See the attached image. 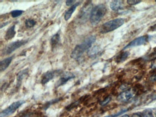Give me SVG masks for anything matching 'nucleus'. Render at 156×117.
I'll return each mask as SVG.
<instances>
[{
	"mask_svg": "<svg viewBox=\"0 0 156 117\" xmlns=\"http://www.w3.org/2000/svg\"><path fill=\"white\" fill-rule=\"evenodd\" d=\"M148 36L145 35L140 37L134 39L131 42H130V43H129L127 45L124 47L123 49V50H125V49H127L128 48L142 45L146 44L148 41Z\"/></svg>",
	"mask_w": 156,
	"mask_h": 117,
	"instance_id": "obj_5",
	"label": "nucleus"
},
{
	"mask_svg": "<svg viewBox=\"0 0 156 117\" xmlns=\"http://www.w3.org/2000/svg\"><path fill=\"white\" fill-rule=\"evenodd\" d=\"M60 73L59 70H53V71H47L46 73H44L42 76L41 82L42 84L44 85L50 80H52L57 74Z\"/></svg>",
	"mask_w": 156,
	"mask_h": 117,
	"instance_id": "obj_9",
	"label": "nucleus"
},
{
	"mask_svg": "<svg viewBox=\"0 0 156 117\" xmlns=\"http://www.w3.org/2000/svg\"><path fill=\"white\" fill-rule=\"evenodd\" d=\"M123 4V2L122 1H113L110 3V7L113 11H117L121 9Z\"/></svg>",
	"mask_w": 156,
	"mask_h": 117,
	"instance_id": "obj_14",
	"label": "nucleus"
},
{
	"mask_svg": "<svg viewBox=\"0 0 156 117\" xmlns=\"http://www.w3.org/2000/svg\"><path fill=\"white\" fill-rule=\"evenodd\" d=\"M107 12V8L105 5L99 4L92 9L90 14V21L93 25H97L103 18Z\"/></svg>",
	"mask_w": 156,
	"mask_h": 117,
	"instance_id": "obj_2",
	"label": "nucleus"
},
{
	"mask_svg": "<svg viewBox=\"0 0 156 117\" xmlns=\"http://www.w3.org/2000/svg\"><path fill=\"white\" fill-rule=\"evenodd\" d=\"M149 31H151V32L156 31V24L151 27L149 29Z\"/></svg>",
	"mask_w": 156,
	"mask_h": 117,
	"instance_id": "obj_26",
	"label": "nucleus"
},
{
	"mask_svg": "<svg viewBox=\"0 0 156 117\" xmlns=\"http://www.w3.org/2000/svg\"><path fill=\"white\" fill-rule=\"evenodd\" d=\"M89 2H87L80 10V12L78 14V17L79 20L82 21H85L87 19L88 16L90 18V14L92 12V5Z\"/></svg>",
	"mask_w": 156,
	"mask_h": 117,
	"instance_id": "obj_6",
	"label": "nucleus"
},
{
	"mask_svg": "<svg viewBox=\"0 0 156 117\" xmlns=\"http://www.w3.org/2000/svg\"><path fill=\"white\" fill-rule=\"evenodd\" d=\"M143 117H154L153 116V113L152 111L149 110H147L144 111L143 112Z\"/></svg>",
	"mask_w": 156,
	"mask_h": 117,
	"instance_id": "obj_22",
	"label": "nucleus"
},
{
	"mask_svg": "<svg viewBox=\"0 0 156 117\" xmlns=\"http://www.w3.org/2000/svg\"><path fill=\"white\" fill-rule=\"evenodd\" d=\"M127 111V109L121 110L120 111L117 113H115V114H112V115H108V116H105V117H117L118 116H120L121 114L123 113H125Z\"/></svg>",
	"mask_w": 156,
	"mask_h": 117,
	"instance_id": "obj_20",
	"label": "nucleus"
},
{
	"mask_svg": "<svg viewBox=\"0 0 156 117\" xmlns=\"http://www.w3.org/2000/svg\"><path fill=\"white\" fill-rule=\"evenodd\" d=\"M121 117H129L128 115H127V114H126V115H123V116H122Z\"/></svg>",
	"mask_w": 156,
	"mask_h": 117,
	"instance_id": "obj_29",
	"label": "nucleus"
},
{
	"mask_svg": "<svg viewBox=\"0 0 156 117\" xmlns=\"http://www.w3.org/2000/svg\"><path fill=\"white\" fill-rule=\"evenodd\" d=\"M125 23V20L123 18H116L110 20L103 24L100 28L101 34H106L112 32L123 25Z\"/></svg>",
	"mask_w": 156,
	"mask_h": 117,
	"instance_id": "obj_3",
	"label": "nucleus"
},
{
	"mask_svg": "<svg viewBox=\"0 0 156 117\" xmlns=\"http://www.w3.org/2000/svg\"><path fill=\"white\" fill-rule=\"evenodd\" d=\"M15 25H12L7 30L5 35V39L6 40H9L14 37L16 34V31L15 30Z\"/></svg>",
	"mask_w": 156,
	"mask_h": 117,
	"instance_id": "obj_13",
	"label": "nucleus"
},
{
	"mask_svg": "<svg viewBox=\"0 0 156 117\" xmlns=\"http://www.w3.org/2000/svg\"><path fill=\"white\" fill-rule=\"evenodd\" d=\"M75 77L74 74L72 72H66L62 74L60 79L56 83V87H58L62 85H64L67 81L72 79L74 78Z\"/></svg>",
	"mask_w": 156,
	"mask_h": 117,
	"instance_id": "obj_8",
	"label": "nucleus"
},
{
	"mask_svg": "<svg viewBox=\"0 0 156 117\" xmlns=\"http://www.w3.org/2000/svg\"><path fill=\"white\" fill-rule=\"evenodd\" d=\"M155 2H156V1H155Z\"/></svg>",
	"mask_w": 156,
	"mask_h": 117,
	"instance_id": "obj_30",
	"label": "nucleus"
},
{
	"mask_svg": "<svg viewBox=\"0 0 156 117\" xmlns=\"http://www.w3.org/2000/svg\"><path fill=\"white\" fill-rule=\"evenodd\" d=\"M23 12V11H22V10H15L12 11L11 13V15L12 17L16 18V17L21 15Z\"/></svg>",
	"mask_w": 156,
	"mask_h": 117,
	"instance_id": "obj_19",
	"label": "nucleus"
},
{
	"mask_svg": "<svg viewBox=\"0 0 156 117\" xmlns=\"http://www.w3.org/2000/svg\"><path fill=\"white\" fill-rule=\"evenodd\" d=\"M75 2L76 1H67L66 2V3L67 6H70V5H73Z\"/></svg>",
	"mask_w": 156,
	"mask_h": 117,
	"instance_id": "obj_25",
	"label": "nucleus"
},
{
	"mask_svg": "<svg viewBox=\"0 0 156 117\" xmlns=\"http://www.w3.org/2000/svg\"><path fill=\"white\" fill-rule=\"evenodd\" d=\"M12 56L7 58L1 61L0 64V70L1 72L4 71L7 69V68L9 66L12 60Z\"/></svg>",
	"mask_w": 156,
	"mask_h": 117,
	"instance_id": "obj_12",
	"label": "nucleus"
},
{
	"mask_svg": "<svg viewBox=\"0 0 156 117\" xmlns=\"http://www.w3.org/2000/svg\"><path fill=\"white\" fill-rule=\"evenodd\" d=\"M60 42V35L59 33H56L51 38V45L52 48H55Z\"/></svg>",
	"mask_w": 156,
	"mask_h": 117,
	"instance_id": "obj_16",
	"label": "nucleus"
},
{
	"mask_svg": "<svg viewBox=\"0 0 156 117\" xmlns=\"http://www.w3.org/2000/svg\"><path fill=\"white\" fill-rule=\"evenodd\" d=\"M28 73V69H24L20 71L17 75V85H19L22 80Z\"/></svg>",
	"mask_w": 156,
	"mask_h": 117,
	"instance_id": "obj_17",
	"label": "nucleus"
},
{
	"mask_svg": "<svg viewBox=\"0 0 156 117\" xmlns=\"http://www.w3.org/2000/svg\"><path fill=\"white\" fill-rule=\"evenodd\" d=\"M110 101V98L109 97H108L107 98L105 99L104 101H102L101 103V105L102 106H105L106 104H107L108 103L109 101Z\"/></svg>",
	"mask_w": 156,
	"mask_h": 117,
	"instance_id": "obj_24",
	"label": "nucleus"
},
{
	"mask_svg": "<svg viewBox=\"0 0 156 117\" xmlns=\"http://www.w3.org/2000/svg\"><path fill=\"white\" fill-rule=\"evenodd\" d=\"M129 55L130 53L128 51H124L118 55L116 58V61L118 63H122L128 58Z\"/></svg>",
	"mask_w": 156,
	"mask_h": 117,
	"instance_id": "obj_15",
	"label": "nucleus"
},
{
	"mask_svg": "<svg viewBox=\"0 0 156 117\" xmlns=\"http://www.w3.org/2000/svg\"><path fill=\"white\" fill-rule=\"evenodd\" d=\"M25 101L23 100L13 102L9 106L2 111L0 117H7L13 114L21 105L24 104Z\"/></svg>",
	"mask_w": 156,
	"mask_h": 117,
	"instance_id": "obj_4",
	"label": "nucleus"
},
{
	"mask_svg": "<svg viewBox=\"0 0 156 117\" xmlns=\"http://www.w3.org/2000/svg\"><path fill=\"white\" fill-rule=\"evenodd\" d=\"M99 51V49L98 48L97 46L94 47L93 49H91L90 51H89V55L94 56L96 55Z\"/></svg>",
	"mask_w": 156,
	"mask_h": 117,
	"instance_id": "obj_21",
	"label": "nucleus"
},
{
	"mask_svg": "<svg viewBox=\"0 0 156 117\" xmlns=\"http://www.w3.org/2000/svg\"><path fill=\"white\" fill-rule=\"evenodd\" d=\"M96 39V37L95 35H91L86 38L82 44L75 47L71 54V57L76 59L79 58L85 51L90 49Z\"/></svg>",
	"mask_w": 156,
	"mask_h": 117,
	"instance_id": "obj_1",
	"label": "nucleus"
},
{
	"mask_svg": "<svg viewBox=\"0 0 156 117\" xmlns=\"http://www.w3.org/2000/svg\"><path fill=\"white\" fill-rule=\"evenodd\" d=\"M141 2V1H137V0H128V1H127V3L131 5H136Z\"/></svg>",
	"mask_w": 156,
	"mask_h": 117,
	"instance_id": "obj_23",
	"label": "nucleus"
},
{
	"mask_svg": "<svg viewBox=\"0 0 156 117\" xmlns=\"http://www.w3.org/2000/svg\"><path fill=\"white\" fill-rule=\"evenodd\" d=\"M131 117H142L141 115H140L138 113H134L133 115H132Z\"/></svg>",
	"mask_w": 156,
	"mask_h": 117,
	"instance_id": "obj_28",
	"label": "nucleus"
},
{
	"mask_svg": "<svg viewBox=\"0 0 156 117\" xmlns=\"http://www.w3.org/2000/svg\"><path fill=\"white\" fill-rule=\"evenodd\" d=\"M150 80L151 81H154L156 80V75H152V76L150 77Z\"/></svg>",
	"mask_w": 156,
	"mask_h": 117,
	"instance_id": "obj_27",
	"label": "nucleus"
},
{
	"mask_svg": "<svg viewBox=\"0 0 156 117\" xmlns=\"http://www.w3.org/2000/svg\"><path fill=\"white\" fill-rule=\"evenodd\" d=\"M27 43H28V40H19V41L18 40L13 42L8 46V47L6 48L5 53L7 55H9L16 49L27 44Z\"/></svg>",
	"mask_w": 156,
	"mask_h": 117,
	"instance_id": "obj_7",
	"label": "nucleus"
},
{
	"mask_svg": "<svg viewBox=\"0 0 156 117\" xmlns=\"http://www.w3.org/2000/svg\"><path fill=\"white\" fill-rule=\"evenodd\" d=\"M36 24V22L34 19H28L25 21V25L29 28L33 27Z\"/></svg>",
	"mask_w": 156,
	"mask_h": 117,
	"instance_id": "obj_18",
	"label": "nucleus"
},
{
	"mask_svg": "<svg viewBox=\"0 0 156 117\" xmlns=\"http://www.w3.org/2000/svg\"><path fill=\"white\" fill-rule=\"evenodd\" d=\"M80 3H81V2H77L75 3L73 5H72L71 7H70V8L67 10V11L66 12L64 16V18L66 21H68V20L71 18L73 13L75 12L76 9V7L80 5Z\"/></svg>",
	"mask_w": 156,
	"mask_h": 117,
	"instance_id": "obj_11",
	"label": "nucleus"
},
{
	"mask_svg": "<svg viewBox=\"0 0 156 117\" xmlns=\"http://www.w3.org/2000/svg\"></svg>",
	"mask_w": 156,
	"mask_h": 117,
	"instance_id": "obj_31",
	"label": "nucleus"
},
{
	"mask_svg": "<svg viewBox=\"0 0 156 117\" xmlns=\"http://www.w3.org/2000/svg\"><path fill=\"white\" fill-rule=\"evenodd\" d=\"M133 95H134L133 91L130 90H129L120 93L117 97V100L119 101H121V102H126L131 98L133 97Z\"/></svg>",
	"mask_w": 156,
	"mask_h": 117,
	"instance_id": "obj_10",
	"label": "nucleus"
}]
</instances>
